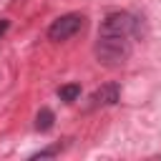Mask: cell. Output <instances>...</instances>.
Wrapping results in <instances>:
<instances>
[{"mask_svg": "<svg viewBox=\"0 0 161 161\" xmlns=\"http://www.w3.org/2000/svg\"><path fill=\"white\" fill-rule=\"evenodd\" d=\"M93 55L101 65H108V68L123 65L131 58V40L121 35H98L93 45Z\"/></svg>", "mask_w": 161, "mask_h": 161, "instance_id": "cell-1", "label": "cell"}, {"mask_svg": "<svg viewBox=\"0 0 161 161\" xmlns=\"http://www.w3.org/2000/svg\"><path fill=\"white\" fill-rule=\"evenodd\" d=\"M138 28V20L136 15L126 13V10H116V13H108L103 20H101V28H98V35H121V38H131Z\"/></svg>", "mask_w": 161, "mask_h": 161, "instance_id": "cell-2", "label": "cell"}, {"mask_svg": "<svg viewBox=\"0 0 161 161\" xmlns=\"http://www.w3.org/2000/svg\"><path fill=\"white\" fill-rule=\"evenodd\" d=\"M83 25H86V15H80V13H65V15H60L58 20L50 23L48 38H50L53 43L68 40V38H73L75 33H80Z\"/></svg>", "mask_w": 161, "mask_h": 161, "instance_id": "cell-3", "label": "cell"}, {"mask_svg": "<svg viewBox=\"0 0 161 161\" xmlns=\"http://www.w3.org/2000/svg\"><path fill=\"white\" fill-rule=\"evenodd\" d=\"M118 96H121V88L118 83H103L101 88H96L91 93V108H106V106H113L118 103Z\"/></svg>", "mask_w": 161, "mask_h": 161, "instance_id": "cell-4", "label": "cell"}, {"mask_svg": "<svg viewBox=\"0 0 161 161\" xmlns=\"http://www.w3.org/2000/svg\"><path fill=\"white\" fill-rule=\"evenodd\" d=\"M53 121H55L53 111H50V108H40V111H38V116H35V128H38L40 133H45V131H50V128H53Z\"/></svg>", "mask_w": 161, "mask_h": 161, "instance_id": "cell-5", "label": "cell"}, {"mask_svg": "<svg viewBox=\"0 0 161 161\" xmlns=\"http://www.w3.org/2000/svg\"><path fill=\"white\" fill-rule=\"evenodd\" d=\"M58 96H60V101H65V103H73V101L80 96V86H78V83L60 86V88H58Z\"/></svg>", "mask_w": 161, "mask_h": 161, "instance_id": "cell-6", "label": "cell"}, {"mask_svg": "<svg viewBox=\"0 0 161 161\" xmlns=\"http://www.w3.org/2000/svg\"><path fill=\"white\" fill-rule=\"evenodd\" d=\"M60 153V146H50V148H43V151H35L30 158H50V156H58Z\"/></svg>", "mask_w": 161, "mask_h": 161, "instance_id": "cell-7", "label": "cell"}, {"mask_svg": "<svg viewBox=\"0 0 161 161\" xmlns=\"http://www.w3.org/2000/svg\"><path fill=\"white\" fill-rule=\"evenodd\" d=\"M8 25H10V23H8V20H0V38H3V35H5V30H8Z\"/></svg>", "mask_w": 161, "mask_h": 161, "instance_id": "cell-8", "label": "cell"}]
</instances>
